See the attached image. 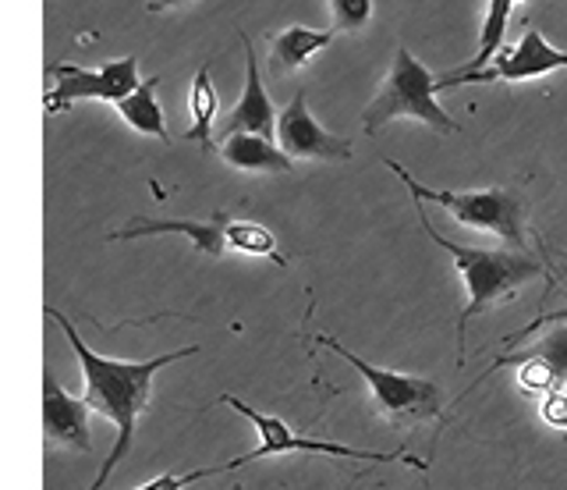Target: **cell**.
<instances>
[{"label":"cell","instance_id":"18","mask_svg":"<svg viewBox=\"0 0 567 490\" xmlns=\"http://www.w3.org/2000/svg\"><path fill=\"white\" fill-rule=\"evenodd\" d=\"M188 114H192V129L185 132L188 143H199L203 153H213V129H217V114H220V96L217 85L209 79V68L203 64L192 79L188 90Z\"/></svg>","mask_w":567,"mask_h":490},{"label":"cell","instance_id":"12","mask_svg":"<svg viewBox=\"0 0 567 490\" xmlns=\"http://www.w3.org/2000/svg\"><path fill=\"white\" fill-rule=\"evenodd\" d=\"M227 224L230 214L217 210L206 221H167V217H135L128 227L111 235V242H128V238H150V235H185L195 253H203L209 259H220L227 253Z\"/></svg>","mask_w":567,"mask_h":490},{"label":"cell","instance_id":"21","mask_svg":"<svg viewBox=\"0 0 567 490\" xmlns=\"http://www.w3.org/2000/svg\"><path fill=\"white\" fill-rule=\"evenodd\" d=\"M230 469H238L235 459L230 462H220V466H206V469H188V472H159V477L146 480L142 487H132V490H185L192 483H203L209 477H220V472H230Z\"/></svg>","mask_w":567,"mask_h":490},{"label":"cell","instance_id":"13","mask_svg":"<svg viewBox=\"0 0 567 490\" xmlns=\"http://www.w3.org/2000/svg\"><path fill=\"white\" fill-rule=\"evenodd\" d=\"M220 156L227 167L245 171V174H295V161L284 153L274 139L262 135H227L220 139Z\"/></svg>","mask_w":567,"mask_h":490},{"label":"cell","instance_id":"3","mask_svg":"<svg viewBox=\"0 0 567 490\" xmlns=\"http://www.w3.org/2000/svg\"><path fill=\"white\" fill-rule=\"evenodd\" d=\"M436 79L430 68H425L412 50L404 43L394 50V61H390V72L383 75L377 96L362 114V129L369 135H377L383 125L398 118H415L425 129H433L436 135H457L461 129L451 121V114L436 103Z\"/></svg>","mask_w":567,"mask_h":490},{"label":"cell","instance_id":"4","mask_svg":"<svg viewBox=\"0 0 567 490\" xmlns=\"http://www.w3.org/2000/svg\"><path fill=\"white\" fill-rule=\"evenodd\" d=\"M383 164L408 185L412 200L443 206L457 224L496 235L501 242H507V249H518V253L525 249V206L511 188H472V192L425 188L415 174H408V167H401L398 161H383Z\"/></svg>","mask_w":567,"mask_h":490},{"label":"cell","instance_id":"2","mask_svg":"<svg viewBox=\"0 0 567 490\" xmlns=\"http://www.w3.org/2000/svg\"><path fill=\"white\" fill-rule=\"evenodd\" d=\"M415 210H419V224L422 232L430 235L440 249H447L454 267L461 274V282H465V292H468V303L461 309L457 317V363H465V345H468V320L483 317V313L504 306L511 299H518V292L543 277V264L539 259H532L518 249H472V245H461V242H451L447 235H440L433 221L425 217V206L415 200Z\"/></svg>","mask_w":567,"mask_h":490},{"label":"cell","instance_id":"6","mask_svg":"<svg viewBox=\"0 0 567 490\" xmlns=\"http://www.w3.org/2000/svg\"><path fill=\"white\" fill-rule=\"evenodd\" d=\"M220 406H230L235 412H241L259 433V445L248 455H238L235 459L238 469L248 462L274 459V455H301L306 451V455H327V459H354V462H401V466H412V469L425 472V462H419L415 455H408V451H362V448L319 441V437H301L284 423V419H277L270 412H259L256 406H248V401H241L238 395H220Z\"/></svg>","mask_w":567,"mask_h":490},{"label":"cell","instance_id":"9","mask_svg":"<svg viewBox=\"0 0 567 490\" xmlns=\"http://www.w3.org/2000/svg\"><path fill=\"white\" fill-rule=\"evenodd\" d=\"M277 146L291 161H351V143L327 132L309 111V93L298 90L277 118Z\"/></svg>","mask_w":567,"mask_h":490},{"label":"cell","instance_id":"19","mask_svg":"<svg viewBox=\"0 0 567 490\" xmlns=\"http://www.w3.org/2000/svg\"><path fill=\"white\" fill-rule=\"evenodd\" d=\"M227 249L245 253V256H262V259H274L277 267H288V256L277 249V235L266 224H256V221L230 217V224H227Z\"/></svg>","mask_w":567,"mask_h":490},{"label":"cell","instance_id":"20","mask_svg":"<svg viewBox=\"0 0 567 490\" xmlns=\"http://www.w3.org/2000/svg\"><path fill=\"white\" fill-rule=\"evenodd\" d=\"M372 22V0H330V29L359 37Z\"/></svg>","mask_w":567,"mask_h":490},{"label":"cell","instance_id":"24","mask_svg":"<svg viewBox=\"0 0 567 490\" xmlns=\"http://www.w3.org/2000/svg\"><path fill=\"white\" fill-rule=\"evenodd\" d=\"M188 4H199V0H146V11L159 14V11H174V8H188Z\"/></svg>","mask_w":567,"mask_h":490},{"label":"cell","instance_id":"11","mask_svg":"<svg viewBox=\"0 0 567 490\" xmlns=\"http://www.w3.org/2000/svg\"><path fill=\"white\" fill-rule=\"evenodd\" d=\"M241 37V47H245V90H241V100L235 103V111H230L224 121H220V139L227 135H238V132H248V135H262V139H274L277 143V108L270 93H266L262 85V72L256 64V47H252V37Z\"/></svg>","mask_w":567,"mask_h":490},{"label":"cell","instance_id":"25","mask_svg":"<svg viewBox=\"0 0 567 490\" xmlns=\"http://www.w3.org/2000/svg\"><path fill=\"white\" fill-rule=\"evenodd\" d=\"M227 490H241V487H227Z\"/></svg>","mask_w":567,"mask_h":490},{"label":"cell","instance_id":"22","mask_svg":"<svg viewBox=\"0 0 567 490\" xmlns=\"http://www.w3.org/2000/svg\"><path fill=\"white\" fill-rule=\"evenodd\" d=\"M539 412H543V419L554 430H560V433H567V388L564 391H554V395H546L543 398V406H539Z\"/></svg>","mask_w":567,"mask_h":490},{"label":"cell","instance_id":"16","mask_svg":"<svg viewBox=\"0 0 567 490\" xmlns=\"http://www.w3.org/2000/svg\"><path fill=\"white\" fill-rule=\"evenodd\" d=\"M518 4H522V0H489L486 19H483V32H478V50L465 64H457L454 72H443V79H465V75H475V72H486V68L496 61V54L507 47V22H511V11Z\"/></svg>","mask_w":567,"mask_h":490},{"label":"cell","instance_id":"15","mask_svg":"<svg viewBox=\"0 0 567 490\" xmlns=\"http://www.w3.org/2000/svg\"><path fill=\"white\" fill-rule=\"evenodd\" d=\"M518 363H536L539 370L549 377L557 391L567 388V324H554V327H543L539 341L532 348H522V353H504L489 366L493 370H501V366H518Z\"/></svg>","mask_w":567,"mask_h":490},{"label":"cell","instance_id":"1","mask_svg":"<svg viewBox=\"0 0 567 490\" xmlns=\"http://www.w3.org/2000/svg\"><path fill=\"white\" fill-rule=\"evenodd\" d=\"M47 317L64 330V338L71 345V353H75L79 366H82V380H85V401L93 406L96 416L111 419L114 430H117V441L106 455V462L100 466L96 480L89 483V490H103L106 480L114 477L117 462L124 455L132 451L135 445V430H138V419L146 416L150 409V398H153V377L164 370V366L177 363V359H188L199 353V345H185L177 348V353H164V356H153V359H138V363H128V359H111V356H100L96 348H89L82 341V335L71 320L64 317L61 309L53 306H43Z\"/></svg>","mask_w":567,"mask_h":490},{"label":"cell","instance_id":"17","mask_svg":"<svg viewBox=\"0 0 567 490\" xmlns=\"http://www.w3.org/2000/svg\"><path fill=\"white\" fill-rule=\"evenodd\" d=\"M156 90H159V75L146 79L132 96H124L121 103H114V111L121 114V121L132 132L153 135V139H159V143H171L167 118H164V108H159V100H156Z\"/></svg>","mask_w":567,"mask_h":490},{"label":"cell","instance_id":"7","mask_svg":"<svg viewBox=\"0 0 567 490\" xmlns=\"http://www.w3.org/2000/svg\"><path fill=\"white\" fill-rule=\"evenodd\" d=\"M47 75L53 79V85L47 90V114H64L68 108H75L82 100L121 103L124 96H132L142 85L138 58L106 61L100 68L58 61L47 68Z\"/></svg>","mask_w":567,"mask_h":490},{"label":"cell","instance_id":"8","mask_svg":"<svg viewBox=\"0 0 567 490\" xmlns=\"http://www.w3.org/2000/svg\"><path fill=\"white\" fill-rule=\"evenodd\" d=\"M567 68V50H557L549 47V40L536 25H528L518 43L514 47H504L496 61L486 68V72H475V75H465V79H436V90L447 93L454 85H483V82H532V79H546L554 72H564Z\"/></svg>","mask_w":567,"mask_h":490},{"label":"cell","instance_id":"23","mask_svg":"<svg viewBox=\"0 0 567 490\" xmlns=\"http://www.w3.org/2000/svg\"><path fill=\"white\" fill-rule=\"evenodd\" d=\"M554 324H567V306L564 309H554V313H543V317H536L528 327H522L518 335H511V338H504V348L511 353L514 345H518L522 338H528V335H536V330H543V327H554Z\"/></svg>","mask_w":567,"mask_h":490},{"label":"cell","instance_id":"10","mask_svg":"<svg viewBox=\"0 0 567 490\" xmlns=\"http://www.w3.org/2000/svg\"><path fill=\"white\" fill-rule=\"evenodd\" d=\"M89 419H93V406L75 395H68L58 377L43 370V441L50 451H75L89 455L93 451V430H89Z\"/></svg>","mask_w":567,"mask_h":490},{"label":"cell","instance_id":"14","mask_svg":"<svg viewBox=\"0 0 567 490\" xmlns=\"http://www.w3.org/2000/svg\"><path fill=\"white\" fill-rule=\"evenodd\" d=\"M337 40L333 29H309V25H284L280 32H270V68L274 75H291L301 64Z\"/></svg>","mask_w":567,"mask_h":490},{"label":"cell","instance_id":"5","mask_svg":"<svg viewBox=\"0 0 567 490\" xmlns=\"http://www.w3.org/2000/svg\"><path fill=\"white\" fill-rule=\"evenodd\" d=\"M316 341L330 348L333 356H341L351 370L369 384L372 406H377V412L386 419V423H394V427L425 423V419H436L443 412V406H447L440 384L430 377H412V374L386 370V366H377V363H365L362 356H354L351 348H344L330 335H319Z\"/></svg>","mask_w":567,"mask_h":490}]
</instances>
